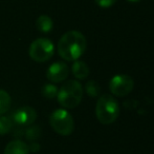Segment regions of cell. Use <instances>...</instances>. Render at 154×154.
<instances>
[{"label": "cell", "mask_w": 154, "mask_h": 154, "mask_svg": "<svg viewBox=\"0 0 154 154\" xmlns=\"http://www.w3.org/2000/svg\"><path fill=\"white\" fill-rule=\"evenodd\" d=\"M87 41L81 32L68 31L58 42V53L66 61H75L86 51Z\"/></svg>", "instance_id": "6da1fadb"}, {"label": "cell", "mask_w": 154, "mask_h": 154, "mask_svg": "<svg viewBox=\"0 0 154 154\" xmlns=\"http://www.w3.org/2000/svg\"><path fill=\"white\" fill-rule=\"evenodd\" d=\"M49 125L56 133L62 136H68L75 130L72 116L65 109H57L49 116Z\"/></svg>", "instance_id": "277c9868"}, {"label": "cell", "mask_w": 154, "mask_h": 154, "mask_svg": "<svg viewBox=\"0 0 154 154\" xmlns=\"http://www.w3.org/2000/svg\"><path fill=\"white\" fill-rule=\"evenodd\" d=\"M36 28L41 33L47 34L53 30L54 28V21L47 15H41L37 18L36 20Z\"/></svg>", "instance_id": "8fae6325"}, {"label": "cell", "mask_w": 154, "mask_h": 154, "mask_svg": "<svg viewBox=\"0 0 154 154\" xmlns=\"http://www.w3.org/2000/svg\"><path fill=\"white\" fill-rule=\"evenodd\" d=\"M55 45L48 38H38L29 45V54L34 61L42 64L46 62L54 56Z\"/></svg>", "instance_id": "5b68a950"}, {"label": "cell", "mask_w": 154, "mask_h": 154, "mask_svg": "<svg viewBox=\"0 0 154 154\" xmlns=\"http://www.w3.org/2000/svg\"><path fill=\"white\" fill-rule=\"evenodd\" d=\"M94 2L102 8H108L116 2V0H94Z\"/></svg>", "instance_id": "e0dca14e"}, {"label": "cell", "mask_w": 154, "mask_h": 154, "mask_svg": "<svg viewBox=\"0 0 154 154\" xmlns=\"http://www.w3.org/2000/svg\"><path fill=\"white\" fill-rule=\"evenodd\" d=\"M71 71H72L73 76L80 80L86 79L88 77V75H89V67L84 61H80V60L73 61Z\"/></svg>", "instance_id": "30bf717a"}, {"label": "cell", "mask_w": 154, "mask_h": 154, "mask_svg": "<svg viewBox=\"0 0 154 154\" xmlns=\"http://www.w3.org/2000/svg\"><path fill=\"white\" fill-rule=\"evenodd\" d=\"M10 117L14 126L29 127L36 121L37 111L29 106H22V107L18 108L16 111L13 112V114Z\"/></svg>", "instance_id": "52a82bcc"}, {"label": "cell", "mask_w": 154, "mask_h": 154, "mask_svg": "<svg viewBox=\"0 0 154 154\" xmlns=\"http://www.w3.org/2000/svg\"><path fill=\"white\" fill-rule=\"evenodd\" d=\"M120 115V106L111 95H102L97 101L95 116L103 125H111Z\"/></svg>", "instance_id": "3957f363"}, {"label": "cell", "mask_w": 154, "mask_h": 154, "mask_svg": "<svg viewBox=\"0 0 154 154\" xmlns=\"http://www.w3.org/2000/svg\"><path fill=\"white\" fill-rule=\"evenodd\" d=\"M134 87L133 78L126 74H119L111 78L109 89L114 96L123 97L128 95Z\"/></svg>", "instance_id": "8992f818"}, {"label": "cell", "mask_w": 154, "mask_h": 154, "mask_svg": "<svg viewBox=\"0 0 154 154\" xmlns=\"http://www.w3.org/2000/svg\"><path fill=\"white\" fill-rule=\"evenodd\" d=\"M57 98L65 109L78 107L83 98V88L78 80H68L58 90Z\"/></svg>", "instance_id": "7a4b0ae2"}, {"label": "cell", "mask_w": 154, "mask_h": 154, "mask_svg": "<svg viewBox=\"0 0 154 154\" xmlns=\"http://www.w3.org/2000/svg\"><path fill=\"white\" fill-rule=\"evenodd\" d=\"M25 135H26L27 139H36L40 136V129L38 127H31L26 129Z\"/></svg>", "instance_id": "2e32d148"}, {"label": "cell", "mask_w": 154, "mask_h": 154, "mask_svg": "<svg viewBox=\"0 0 154 154\" xmlns=\"http://www.w3.org/2000/svg\"><path fill=\"white\" fill-rule=\"evenodd\" d=\"M69 74V68L65 62L62 61H56L53 64L48 67L46 71V77L49 81L54 84L62 82L68 77Z\"/></svg>", "instance_id": "ba28073f"}, {"label": "cell", "mask_w": 154, "mask_h": 154, "mask_svg": "<svg viewBox=\"0 0 154 154\" xmlns=\"http://www.w3.org/2000/svg\"><path fill=\"white\" fill-rule=\"evenodd\" d=\"M86 93H87L89 96L91 97H97L100 95V92H101V88H100V84H97L94 80H89V81L86 84L85 87Z\"/></svg>", "instance_id": "9a60e30c"}, {"label": "cell", "mask_w": 154, "mask_h": 154, "mask_svg": "<svg viewBox=\"0 0 154 154\" xmlns=\"http://www.w3.org/2000/svg\"><path fill=\"white\" fill-rule=\"evenodd\" d=\"M13 128H14V123L11 117L0 115V135H5L10 133Z\"/></svg>", "instance_id": "4fadbf2b"}, {"label": "cell", "mask_w": 154, "mask_h": 154, "mask_svg": "<svg viewBox=\"0 0 154 154\" xmlns=\"http://www.w3.org/2000/svg\"><path fill=\"white\" fill-rule=\"evenodd\" d=\"M31 150L26 143L20 139H14L6 145L3 154H29Z\"/></svg>", "instance_id": "9c48e42d"}, {"label": "cell", "mask_w": 154, "mask_h": 154, "mask_svg": "<svg viewBox=\"0 0 154 154\" xmlns=\"http://www.w3.org/2000/svg\"><path fill=\"white\" fill-rule=\"evenodd\" d=\"M126 1L130 2V3H137V2L142 1V0H126Z\"/></svg>", "instance_id": "ac0fdd59"}, {"label": "cell", "mask_w": 154, "mask_h": 154, "mask_svg": "<svg viewBox=\"0 0 154 154\" xmlns=\"http://www.w3.org/2000/svg\"><path fill=\"white\" fill-rule=\"evenodd\" d=\"M41 93H42L43 97H45V98L53 99V98H55V97H57L58 88L53 84H47L42 87Z\"/></svg>", "instance_id": "5bb4252c"}, {"label": "cell", "mask_w": 154, "mask_h": 154, "mask_svg": "<svg viewBox=\"0 0 154 154\" xmlns=\"http://www.w3.org/2000/svg\"><path fill=\"white\" fill-rule=\"evenodd\" d=\"M12 99L6 91L0 89V115H4L10 110Z\"/></svg>", "instance_id": "7c38bea8"}]
</instances>
